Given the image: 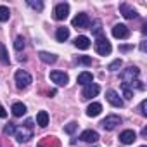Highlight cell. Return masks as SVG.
I'll return each instance as SVG.
<instances>
[{"instance_id":"cell-1","label":"cell","mask_w":147,"mask_h":147,"mask_svg":"<svg viewBox=\"0 0 147 147\" xmlns=\"http://www.w3.org/2000/svg\"><path fill=\"white\" fill-rule=\"evenodd\" d=\"M16 138H18V142H30L31 138H33V119L31 118H28L26 119V123L24 125H21L19 128H16Z\"/></svg>"},{"instance_id":"cell-2","label":"cell","mask_w":147,"mask_h":147,"mask_svg":"<svg viewBox=\"0 0 147 147\" xmlns=\"http://www.w3.org/2000/svg\"><path fill=\"white\" fill-rule=\"evenodd\" d=\"M94 47H95V52H97L99 55H109L111 50H113L111 42L106 38V35H99V36H95V43H94Z\"/></svg>"},{"instance_id":"cell-3","label":"cell","mask_w":147,"mask_h":147,"mask_svg":"<svg viewBox=\"0 0 147 147\" xmlns=\"http://www.w3.org/2000/svg\"><path fill=\"white\" fill-rule=\"evenodd\" d=\"M14 80H16V85H18V88H28V87H30V83L33 82L31 75H30L28 71H24V69H19V71H16Z\"/></svg>"},{"instance_id":"cell-4","label":"cell","mask_w":147,"mask_h":147,"mask_svg":"<svg viewBox=\"0 0 147 147\" xmlns=\"http://www.w3.org/2000/svg\"><path fill=\"white\" fill-rule=\"evenodd\" d=\"M138 75H140V69H138L137 66H128L126 69H123V71L119 73L123 83H131V82H135V80L138 78Z\"/></svg>"},{"instance_id":"cell-5","label":"cell","mask_w":147,"mask_h":147,"mask_svg":"<svg viewBox=\"0 0 147 147\" xmlns=\"http://www.w3.org/2000/svg\"><path fill=\"white\" fill-rule=\"evenodd\" d=\"M71 24H73V28L87 30V28L90 26V18H88V14H85V12H80V14H76L75 18H73Z\"/></svg>"},{"instance_id":"cell-6","label":"cell","mask_w":147,"mask_h":147,"mask_svg":"<svg viewBox=\"0 0 147 147\" xmlns=\"http://www.w3.org/2000/svg\"><path fill=\"white\" fill-rule=\"evenodd\" d=\"M118 125H121V118L116 116V114H109V116H106V118L100 121V126H102L104 130H107V131L114 130Z\"/></svg>"},{"instance_id":"cell-7","label":"cell","mask_w":147,"mask_h":147,"mask_svg":"<svg viewBox=\"0 0 147 147\" xmlns=\"http://www.w3.org/2000/svg\"><path fill=\"white\" fill-rule=\"evenodd\" d=\"M50 80L52 83H55L57 87H66L69 82V76L62 71H50Z\"/></svg>"},{"instance_id":"cell-8","label":"cell","mask_w":147,"mask_h":147,"mask_svg":"<svg viewBox=\"0 0 147 147\" xmlns=\"http://www.w3.org/2000/svg\"><path fill=\"white\" fill-rule=\"evenodd\" d=\"M106 99H107V102H109L113 107H123V106H125V102H123V99L119 97V94H118L116 90H113V88H109V90L106 92Z\"/></svg>"},{"instance_id":"cell-9","label":"cell","mask_w":147,"mask_h":147,"mask_svg":"<svg viewBox=\"0 0 147 147\" xmlns=\"http://www.w3.org/2000/svg\"><path fill=\"white\" fill-rule=\"evenodd\" d=\"M67 14H69V4L62 2V4H57V5H55V9H54V18H55L57 21H64V19L67 18Z\"/></svg>"},{"instance_id":"cell-10","label":"cell","mask_w":147,"mask_h":147,"mask_svg":"<svg viewBox=\"0 0 147 147\" xmlns=\"http://www.w3.org/2000/svg\"><path fill=\"white\" fill-rule=\"evenodd\" d=\"M113 36L118 38V40H126V38H130V30H128V26H125V24H114V28H113Z\"/></svg>"},{"instance_id":"cell-11","label":"cell","mask_w":147,"mask_h":147,"mask_svg":"<svg viewBox=\"0 0 147 147\" xmlns=\"http://www.w3.org/2000/svg\"><path fill=\"white\" fill-rule=\"evenodd\" d=\"M100 92V87L97 83H88L83 87V92H82V97L83 99H92V97H97Z\"/></svg>"},{"instance_id":"cell-12","label":"cell","mask_w":147,"mask_h":147,"mask_svg":"<svg viewBox=\"0 0 147 147\" xmlns=\"http://www.w3.org/2000/svg\"><path fill=\"white\" fill-rule=\"evenodd\" d=\"M119 12L123 14L125 19H137L138 18V12L133 7H130L128 4H119Z\"/></svg>"},{"instance_id":"cell-13","label":"cell","mask_w":147,"mask_h":147,"mask_svg":"<svg viewBox=\"0 0 147 147\" xmlns=\"http://www.w3.org/2000/svg\"><path fill=\"white\" fill-rule=\"evenodd\" d=\"M135 140H137V133H135L133 130H125V131L119 133V142L125 144V145H130V144H133Z\"/></svg>"},{"instance_id":"cell-14","label":"cell","mask_w":147,"mask_h":147,"mask_svg":"<svg viewBox=\"0 0 147 147\" xmlns=\"http://www.w3.org/2000/svg\"><path fill=\"white\" fill-rule=\"evenodd\" d=\"M75 47H78L80 50H87V49H90V45H92V40L88 38V36H85V35H80V36H76L75 38Z\"/></svg>"},{"instance_id":"cell-15","label":"cell","mask_w":147,"mask_h":147,"mask_svg":"<svg viewBox=\"0 0 147 147\" xmlns=\"http://www.w3.org/2000/svg\"><path fill=\"white\" fill-rule=\"evenodd\" d=\"M80 140L88 142V144H94V142H97V140H99V133H97L95 130H85V131H82Z\"/></svg>"},{"instance_id":"cell-16","label":"cell","mask_w":147,"mask_h":147,"mask_svg":"<svg viewBox=\"0 0 147 147\" xmlns=\"http://www.w3.org/2000/svg\"><path fill=\"white\" fill-rule=\"evenodd\" d=\"M76 82H78V85H88V83H94V75L90 71H83V73H80L78 75V78H76Z\"/></svg>"},{"instance_id":"cell-17","label":"cell","mask_w":147,"mask_h":147,"mask_svg":"<svg viewBox=\"0 0 147 147\" xmlns=\"http://www.w3.org/2000/svg\"><path fill=\"white\" fill-rule=\"evenodd\" d=\"M38 57H40V61L42 62H45V64H54V62H57V55L55 54H50V52H38Z\"/></svg>"},{"instance_id":"cell-18","label":"cell","mask_w":147,"mask_h":147,"mask_svg":"<svg viewBox=\"0 0 147 147\" xmlns=\"http://www.w3.org/2000/svg\"><path fill=\"white\" fill-rule=\"evenodd\" d=\"M100 111H102V106H100L99 102H92V104L87 107V116H88V118H95V116L100 114Z\"/></svg>"},{"instance_id":"cell-19","label":"cell","mask_w":147,"mask_h":147,"mask_svg":"<svg viewBox=\"0 0 147 147\" xmlns=\"http://www.w3.org/2000/svg\"><path fill=\"white\" fill-rule=\"evenodd\" d=\"M55 38H57V42H66V40L69 38V28L59 26V28L55 30Z\"/></svg>"},{"instance_id":"cell-20","label":"cell","mask_w":147,"mask_h":147,"mask_svg":"<svg viewBox=\"0 0 147 147\" xmlns=\"http://www.w3.org/2000/svg\"><path fill=\"white\" fill-rule=\"evenodd\" d=\"M11 111H12V114H14L16 118H21L23 114H26V106H24L23 102H14L12 107H11Z\"/></svg>"},{"instance_id":"cell-21","label":"cell","mask_w":147,"mask_h":147,"mask_svg":"<svg viewBox=\"0 0 147 147\" xmlns=\"http://www.w3.org/2000/svg\"><path fill=\"white\" fill-rule=\"evenodd\" d=\"M88 30H92V33H94L95 36L104 35V30H102V21H100V19H95V21L88 26Z\"/></svg>"},{"instance_id":"cell-22","label":"cell","mask_w":147,"mask_h":147,"mask_svg":"<svg viewBox=\"0 0 147 147\" xmlns=\"http://www.w3.org/2000/svg\"><path fill=\"white\" fill-rule=\"evenodd\" d=\"M36 125L42 126V128H45V126L49 125V113H47V111H40V113L36 114Z\"/></svg>"},{"instance_id":"cell-23","label":"cell","mask_w":147,"mask_h":147,"mask_svg":"<svg viewBox=\"0 0 147 147\" xmlns=\"http://www.w3.org/2000/svg\"><path fill=\"white\" fill-rule=\"evenodd\" d=\"M0 62L5 64V66H9V62H11L9 54H7V49H5V45H4V43H0Z\"/></svg>"},{"instance_id":"cell-24","label":"cell","mask_w":147,"mask_h":147,"mask_svg":"<svg viewBox=\"0 0 147 147\" xmlns=\"http://www.w3.org/2000/svg\"><path fill=\"white\" fill-rule=\"evenodd\" d=\"M121 92H123V97L125 99H133V90H131V87L128 85V83H121Z\"/></svg>"},{"instance_id":"cell-25","label":"cell","mask_w":147,"mask_h":147,"mask_svg":"<svg viewBox=\"0 0 147 147\" xmlns=\"http://www.w3.org/2000/svg\"><path fill=\"white\" fill-rule=\"evenodd\" d=\"M9 18H11V11H9V7L0 5V23L9 21Z\"/></svg>"},{"instance_id":"cell-26","label":"cell","mask_w":147,"mask_h":147,"mask_svg":"<svg viewBox=\"0 0 147 147\" xmlns=\"http://www.w3.org/2000/svg\"><path fill=\"white\" fill-rule=\"evenodd\" d=\"M28 5L31 7V9H35V11H43V2L42 0H28Z\"/></svg>"},{"instance_id":"cell-27","label":"cell","mask_w":147,"mask_h":147,"mask_svg":"<svg viewBox=\"0 0 147 147\" xmlns=\"http://www.w3.org/2000/svg\"><path fill=\"white\" fill-rule=\"evenodd\" d=\"M76 130H78V123H76V121H71V123H67V125L64 126V131L69 133V135H73Z\"/></svg>"},{"instance_id":"cell-28","label":"cell","mask_w":147,"mask_h":147,"mask_svg":"<svg viewBox=\"0 0 147 147\" xmlns=\"http://www.w3.org/2000/svg\"><path fill=\"white\" fill-rule=\"evenodd\" d=\"M24 47H26V40H24L23 36H18V38H16V42H14V49H16L18 52H21Z\"/></svg>"},{"instance_id":"cell-29","label":"cell","mask_w":147,"mask_h":147,"mask_svg":"<svg viewBox=\"0 0 147 147\" xmlns=\"http://www.w3.org/2000/svg\"><path fill=\"white\" fill-rule=\"evenodd\" d=\"M76 62L82 64V66H92V57H88V55H80V57L76 59Z\"/></svg>"},{"instance_id":"cell-30","label":"cell","mask_w":147,"mask_h":147,"mask_svg":"<svg viewBox=\"0 0 147 147\" xmlns=\"http://www.w3.org/2000/svg\"><path fill=\"white\" fill-rule=\"evenodd\" d=\"M16 128H18V126H16L14 123H7L5 128H4V135H14V133H16Z\"/></svg>"},{"instance_id":"cell-31","label":"cell","mask_w":147,"mask_h":147,"mask_svg":"<svg viewBox=\"0 0 147 147\" xmlns=\"http://www.w3.org/2000/svg\"><path fill=\"white\" fill-rule=\"evenodd\" d=\"M121 64H123L121 59H116V61H113V62L107 66V69H109V71H118V69L121 67Z\"/></svg>"},{"instance_id":"cell-32","label":"cell","mask_w":147,"mask_h":147,"mask_svg":"<svg viewBox=\"0 0 147 147\" xmlns=\"http://www.w3.org/2000/svg\"><path fill=\"white\" fill-rule=\"evenodd\" d=\"M130 87H131V90L133 88H137V90H145V85L140 82V80H135V82H131V83H128Z\"/></svg>"},{"instance_id":"cell-33","label":"cell","mask_w":147,"mask_h":147,"mask_svg":"<svg viewBox=\"0 0 147 147\" xmlns=\"http://www.w3.org/2000/svg\"><path fill=\"white\" fill-rule=\"evenodd\" d=\"M140 114H142V116H147V100H145V99L140 102Z\"/></svg>"},{"instance_id":"cell-34","label":"cell","mask_w":147,"mask_h":147,"mask_svg":"<svg viewBox=\"0 0 147 147\" xmlns=\"http://www.w3.org/2000/svg\"><path fill=\"white\" fill-rule=\"evenodd\" d=\"M133 49V45H119V50L121 52H128V50H131Z\"/></svg>"},{"instance_id":"cell-35","label":"cell","mask_w":147,"mask_h":147,"mask_svg":"<svg viewBox=\"0 0 147 147\" xmlns=\"http://www.w3.org/2000/svg\"><path fill=\"white\" fill-rule=\"evenodd\" d=\"M0 118H7V111H5L2 106H0Z\"/></svg>"},{"instance_id":"cell-36","label":"cell","mask_w":147,"mask_h":147,"mask_svg":"<svg viewBox=\"0 0 147 147\" xmlns=\"http://www.w3.org/2000/svg\"><path fill=\"white\" fill-rule=\"evenodd\" d=\"M140 135H142V137H147V128H142V131H140Z\"/></svg>"},{"instance_id":"cell-37","label":"cell","mask_w":147,"mask_h":147,"mask_svg":"<svg viewBox=\"0 0 147 147\" xmlns=\"http://www.w3.org/2000/svg\"><path fill=\"white\" fill-rule=\"evenodd\" d=\"M140 50H142V52H145V42H142V43H140Z\"/></svg>"},{"instance_id":"cell-38","label":"cell","mask_w":147,"mask_h":147,"mask_svg":"<svg viewBox=\"0 0 147 147\" xmlns=\"http://www.w3.org/2000/svg\"><path fill=\"white\" fill-rule=\"evenodd\" d=\"M140 147H147V145H140Z\"/></svg>"},{"instance_id":"cell-39","label":"cell","mask_w":147,"mask_h":147,"mask_svg":"<svg viewBox=\"0 0 147 147\" xmlns=\"http://www.w3.org/2000/svg\"><path fill=\"white\" fill-rule=\"evenodd\" d=\"M38 147H43V145H38Z\"/></svg>"}]
</instances>
